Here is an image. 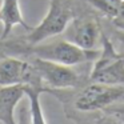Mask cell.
<instances>
[{"label": "cell", "instance_id": "1", "mask_svg": "<svg viewBox=\"0 0 124 124\" xmlns=\"http://www.w3.org/2000/svg\"><path fill=\"white\" fill-rule=\"evenodd\" d=\"M64 105V112L96 113L124 100V85H108L87 81L73 89H48Z\"/></svg>", "mask_w": 124, "mask_h": 124}, {"label": "cell", "instance_id": "2", "mask_svg": "<svg viewBox=\"0 0 124 124\" xmlns=\"http://www.w3.org/2000/svg\"><path fill=\"white\" fill-rule=\"evenodd\" d=\"M83 6V0H49L47 15L36 27H32L27 35L23 36L24 40L30 46H35L62 35Z\"/></svg>", "mask_w": 124, "mask_h": 124}, {"label": "cell", "instance_id": "3", "mask_svg": "<svg viewBox=\"0 0 124 124\" xmlns=\"http://www.w3.org/2000/svg\"><path fill=\"white\" fill-rule=\"evenodd\" d=\"M100 55L99 49H83L75 46L73 43L65 40L64 38L60 39H48L35 46H30L28 56H35L39 59L49 60L59 64L75 67L84 63H93Z\"/></svg>", "mask_w": 124, "mask_h": 124}, {"label": "cell", "instance_id": "4", "mask_svg": "<svg viewBox=\"0 0 124 124\" xmlns=\"http://www.w3.org/2000/svg\"><path fill=\"white\" fill-rule=\"evenodd\" d=\"M62 35L65 40L83 49H99L104 35L101 16L84 3L83 8L70 22Z\"/></svg>", "mask_w": 124, "mask_h": 124}, {"label": "cell", "instance_id": "5", "mask_svg": "<svg viewBox=\"0 0 124 124\" xmlns=\"http://www.w3.org/2000/svg\"><path fill=\"white\" fill-rule=\"evenodd\" d=\"M88 80L108 85H124V59L115 52L105 32L101 39L100 55L92 63Z\"/></svg>", "mask_w": 124, "mask_h": 124}, {"label": "cell", "instance_id": "6", "mask_svg": "<svg viewBox=\"0 0 124 124\" xmlns=\"http://www.w3.org/2000/svg\"><path fill=\"white\" fill-rule=\"evenodd\" d=\"M28 57L36 67L47 91L48 89H73L88 81V75L78 72L70 65L39 59L35 56Z\"/></svg>", "mask_w": 124, "mask_h": 124}, {"label": "cell", "instance_id": "7", "mask_svg": "<svg viewBox=\"0 0 124 124\" xmlns=\"http://www.w3.org/2000/svg\"><path fill=\"white\" fill-rule=\"evenodd\" d=\"M25 96V85L14 84V85L0 87V123L16 124V111L19 103Z\"/></svg>", "mask_w": 124, "mask_h": 124}, {"label": "cell", "instance_id": "8", "mask_svg": "<svg viewBox=\"0 0 124 124\" xmlns=\"http://www.w3.org/2000/svg\"><path fill=\"white\" fill-rule=\"evenodd\" d=\"M0 23L3 25V31L0 33V39L6 40L11 36L12 30L16 25H22L25 31H30L32 27L25 23L20 9L19 0H3L0 6Z\"/></svg>", "mask_w": 124, "mask_h": 124}, {"label": "cell", "instance_id": "9", "mask_svg": "<svg viewBox=\"0 0 124 124\" xmlns=\"http://www.w3.org/2000/svg\"><path fill=\"white\" fill-rule=\"evenodd\" d=\"M30 44L24 40V38H14L9 36L6 40L0 39V57L3 56H17L28 57Z\"/></svg>", "mask_w": 124, "mask_h": 124}, {"label": "cell", "instance_id": "10", "mask_svg": "<svg viewBox=\"0 0 124 124\" xmlns=\"http://www.w3.org/2000/svg\"><path fill=\"white\" fill-rule=\"evenodd\" d=\"M43 92L39 88L25 85V96L28 99V107H30V116L31 124H47L44 117V111L41 108L40 95Z\"/></svg>", "mask_w": 124, "mask_h": 124}, {"label": "cell", "instance_id": "11", "mask_svg": "<svg viewBox=\"0 0 124 124\" xmlns=\"http://www.w3.org/2000/svg\"><path fill=\"white\" fill-rule=\"evenodd\" d=\"M83 1L105 20L113 19L123 3V0H83Z\"/></svg>", "mask_w": 124, "mask_h": 124}, {"label": "cell", "instance_id": "12", "mask_svg": "<svg viewBox=\"0 0 124 124\" xmlns=\"http://www.w3.org/2000/svg\"><path fill=\"white\" fill-rule=\"evenodd\" d=\"M105 35H107L108 39L111 40L115 52L121 57V59H124V31L117 30V28L111 25L108 32H105Z\"/></svg>", "mask_w": 124, "mask_h": 124}, {"label": "cell", "instance_id": "13", "mask_svg": "<svg viewBox=\"0 0 124 124\" xmlns=\"http://www.w3.org/2000/svg\"><path fill=\"white\" fill-rule=\"evenodd\" d=\"M96 113H93V116H91L92 113H80V112L68 111V112H65V115H67L68 119L75 121L76 124H95V116H96Z\"/></svg>", "mask_w": 124, "mask_h": 124}, {"label": "cell", "instance_id": "14", "mask_svg": "<svg viewBox=\"0 0 124 124\" xmlns=\"http://www.w3.org/2000/svg\"><path fill=\"white\" fill-rule=\"evenodd\" d=\"M111 25L115 28H117V30H121L124 31V0H123V3H121L120 8H119L117 14L115 15V17L113 19L109 20Z\"/></svg>", "mask_w": 124, "mask_h": 124}, {"label": "cell", "instance_id": "15", "mask_svg": "<svg viewBox=\"0 0 124 124\" xmlns=\"http://www.w3.org/2000/svg\"><path fill=\"white\" fill-rule=\"evenodd\" d=\"M95 124H123V123L111 115H107L104 112H97L96 116H95Z\"/></svg>", "mask_w": 124, "mask_h": 124}, {"label": "cell", "instance_id": "16", "mask_svg": "<svg viewBox=\"0 0 124 124\" xmlns=\"http://www.w3.org/2000/svg\"><path fill=\"white\" fill-rule=\"evenodd\" d=\"M16 124H31V116H30V107L23 105L19 111V115L16 117Z\"/></svg>", "mask_w": 124, "mask_h": 124}]
</instances>
